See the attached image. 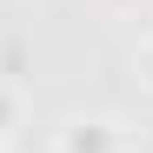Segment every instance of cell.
<instances>
[{
  "label": "cell",
  "instance_id": "6da1fadb",
  "mask_svg": "<svg viewBox=\"0 0 153 153\" xmlns=\"http://www.w3.org/2000/svg\"><path fill=\"white\" fill-rule=\"evenodd\" d=\"M7 120H13V100H7V93H0V126H7Z\"/></svg>",
  "mask_w": 153,
  "mask_h": 153
},
{
  "label": "cell",
  "instance_id": "7a4b0ae2",
  "mask_svg": "<svg viewBox=\"0 0 153 153\" xmlns=\"http://www.w3.org/2000/svg\"><path fill=\"white\" fill-rule=\"evenodd\" d=\"M146 73H153V47H146Z\"/></svg>",
  "mask_w": 153,
  "mask_h": 153
}]
</instances>
